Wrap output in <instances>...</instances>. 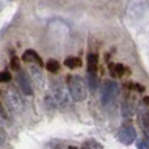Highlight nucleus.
I'll return each instance as SVG.
<instances>
[{
	"label": "nucleus",
	"instance_id": "obj_1",
	"mask_svg": "<svg viewBox=\"0 0 149 149\" xmlns=\"http://www.w3.org/2000/svg\"><path fill=\"white\" fill-rule=\"evenodd\" d=\"M45 102L51 109L58 106H65L68 103V93L64 85L59 81H54L51 84L50 90L45 95Z\"/></svg>",
	"mask_w": 149,
	"mask_h": 149
},
{
	"label": "nucleus",
	"instance_id": "obj_5",
	"mask_svg": "<svg viewBox=\"0 0 149 149\" xmlns=\"http://www.w3.org/2000/svg\"><path fill=\"white\" fill-rule=\"evenodd\" d=\"M118 137L122 144L131 145L136 140V130L134 128V126H124L119 130Z\"/></svg>",
	"mask_w": 149,
	"mask_h": 149
},
{
	"label": "nucleus",
	"instance_id": "obj_17",
	"mask_svg": "<svg viewBox=\"0 0 149 149\" xmlns=\"http://www.w3.org/2000/svg\"><path fill=\"white\" fill-rule=\"evenodd\" d=\"M10 79H12V76H10V73L8 71L0 72V82H8V81H10Z\"/></svg>",
	"mask_w": 149,
	"mask_h": 149
},
{
	"label": "nucleus",
	"instance_id": "obj_2",
	"mask_svg": "<svg viewBox=\"0 0 149 149\" xmlns=\"http://www.w3.org/2000/svg\"><path fill=\"white\" fill-rule=\"evenodd\" d=\"M67 85L71 97L76 102H81L86 98V85H85V81L82 80V77H80L79 74H70L67 77Z\"/></svg>",
	"mask_w": 149,
	"mask_h": 149
},
{
	"label": "nucleus",
	"instance_id": "obj_14",
	"mask_svg": "<svg viewBox=\"0 0 149 149\" xmlns=\"http://www.w3.org/2000/svg\"><path fill=\"white\" fill-rule=\"evenodd\" d=\"M88 85H89L90 90L94 92L98 86V81H97V76L95 73H92V72H88Z\"/></svg>",
	"mask_w": 149,
	"mask_h": 149
},
{
	"label": "nucleus",
	"instance_id": "obj_22",
	"mask_svg": "<svg viewBox=\"0 0 149 149\" xmlns=\"http://www.w3.org/2000/svg\"><path fill=\"white\" fill-rule=\"evenodd\" d=\"M144 141H145V143H147V144L149 145V134L147 135V139H145V140H144Z\"/></svg>",
	"mask_w": 149,
	"mask_h": 149
},
{
	"label": "nucleus",
	"instance_id": "obj_20",
	"mask_svg": "<svg viewBox=\"0 0 149 149\" xmlns=\"http://www.w3.org/2000/svg\"><path fill=\"white\" fill-rule=\"evenodd\" d=\"M132 88H134V89H136L137 92H140V93L144 92V90H145V88H144V86H141L140 84H132Z\"/></svg>",
	"mask_w": 149,
	"mask_h": 149
},
{
	"label": "nucleus",
	"instance_id": "obj_19",
	"mask_svg": "<svg viewBox=\"0 0 149 149\" xmlns=\"http://www.w3.org/2000/svg\"><path fill=\"white\" fill-rule=\"evenodd\" d=\"M137 149H149V145L145 141H139L137 143Z\"/></svg>",
	"mask_w": 149,
	"mask_h": 149
},
{
	"label": "nucleus",
	"instance_id": "obj_6",
	"mask_svg": "<svg viewBox=\"0 0 149 149\" xmlns=\"http://www.w3.org/2000/svg\"><path fill=\"white\" fill-rule=\"evenodd\" d=\"M17 81H18V85H20L21 90H22L26 95H31V94H33V88H31V84H30V81H29V79H28V76H26L25 72L18 71Z\"/></svg>",
	"mask_w": 149,
	"mask_h": 149
},
{
	"label": "nucleus",
	"instance_id": "obj_3",
	"mask_svg": "<svg viewBox=\"0 0 149 149\" xmlns=\"http://www.w3.org/2000/svg\"><path fill=\"white\" fill-rule=\"evenodd\" d=\"M119 95V85L115 81H107L103 82L102 85V92H101V102L105 109H110L115 105L116 100Z\"/></svg>",
	"mask_w": 149,
	"mask_h": 149
},
{
	"label": "nucleus",
	"instance_id": "obj_10",
	"mask_svg": "<svg viewBox=\"0 0 149 149\" xmlns=\"http://www.w3.org/2000/svg\"><path fill=\"white\" fill-rule=\"evenodd\" d=\"M139 119H140V123H141V126L144 127L145 130H149V111L147 109H144V110H140V114H139Z\"/></svg>",
	"mask_w": 149,
	"mask_h": 149
},
{
	"label": "nucleus",
	"instance_id": "obj_4",
	"mask_svg": "<svg viewBox=\"0 0 149 149\" xmlns=\"http://www.w3.org/2000/svg\"><path fill=\"white\" fill-rule=\"evenodd\" d=\"M5 98H7L8 105L10 106V109H12L13 111L21 113V111L24 110V101L15 86H10L5 90Z\"/></svg>",
	"mask_w": 149,
	"mask_h": 149
},
{
	"label": "nucleus",
	"instance_id": "obj_21",
	"mask_svg": "<svg viewBox=\"0 0 149 149\" xmlns=\"http://www.w3.org/2000/svg\"><path fill=\"white\" fill-rule=\"evenodd\" d=\"M5 143V132L3 130H0V145H4Z\"/></svg>",
	"mask_w": 149,
	"mask_h": 149
},
{
	"label": "nucleus",
	"instance_id": "obj_12",
	"mask_svg": "<svg viewBox=\"0 0 149 149\" xmlns=\"http://www.w3.org/2000/svg\"><path fill=\"white\" fill-rule=\"evenodd\" d=\"M30 72H31V76H33L34 82H36L38 86H42V85H43V77H42V74H41V72H39L38 68L31 67L30 68Z\"/></svg>",
	"mask_w": 149,
	"mask_h": 149
},
{
	"label": "nucleus",
	"instance_id": "obj_18",
	"mask_svg": "<svg viewBox=\"0 0 149 149\" xmlns=\"http://www.w3.org/2000/svg\"><path fill=\"white\" fill-rule=\"evenodd\" d=\"M10 67H12V70H15V71H20V60H18L16 56H13L12 59H10Z\"/></svg>",
	"mask_w": 149,
	"mask_h": 149
},
{
	"label": "nucleus",
	"instance_id": "obj_8",
	"mask_svg": "<svg viewBox=\"0 0 149 149\" xmlns=\"http://www.w3.org/2000/svg\"><path fill=\"white\" fill-rule=\"evenodd\" d=\"M134 111H135V105L130 98H126L122 103V115L128 118V116L134 115Z\"/></svg>",
	"mask_w": 149,
	"mask_h": 149
},
{
	"label": "nucleus",
	"instance_id": "obj_16",
	"mask_svg": "<svg viewBox=\"0 0 149 149\" xmlns=\"http://www.w3.org/2000/svg\"><path fill=\"white\" fill-rule=\"evenodd\" d=\"M82 149H103V148L101 147V145L98 144L97 141H94V140H90V141L85 143L84 147H82Z\"/></svg>",
	"mask_w": 149,
	"mask_h": 149
},
{
	"label": "nucleus",
	"instance_id": "obj_9",
	"mask_svg": "<svg viewBox=\"0 0 149 149\" xmlns=\"http://www.w3.org/2000/svg\"><path fill=\"white\" fill-rule=\"evenodd\" d=\"M98 67V55L97 54H89L88 55V72L95 73Z\"/></svg>",
	"mask_w": 149,
	"mask_h": 149
},
{
	"label": "nucleus",
	"instance_id": "obj_7",
	"mask_svg": "<svg viewBox=\"0 0 149 149\" xmlns=\"http://www.w3.org/2000/svg\"><path fill=\"white\" fill-rule=\"evenodd\" d=\"M22 60H24V62H28V63L34 62V63H37L39 67H42V65H43V62H42L41 56H39V55L34 51V50H26V51L22 54Z\"/></svg>",
	"mask_w": 149,
	"mask_h": 149
},
{
	"label": "nucleus",
	"instance_id": "obj_15",
	"mask_svg": "<svg viewBox=\"0 0 149 149\" xmlns=\"http://www.w3.org/2000/svg\"><path fill=\"white\" fill-rule=\"evenodd\" d=\"M46 68H47V71H50L51 73H56L58 71H59V68H60V64H59L58 60L50 59L49 62H47V64H46Z\"/></svg>",
	"mask_w": 149,
	"mask_h": 149
},
{
	"label": "nucleus",
	"instance_id": "obj_11",
	"mask_svg": "<svg viewBox=\"0 0 149 149\" xmlns=\"http://www.w3.org/2000/svg\"><path fill=\"white\" fill-rule=\"evenodd\" d=\"M64 65L65 67H68V68H71V70H73V68L81 67V60H80L79 58L70 56V58H67V59L64 60Z\"/></svg>",
	"mask_w": 149,
	"mask_h": 149
},
{
	"label": "nucleus",
	"instance_id": "obj_13",
	"mask_svg": "<svg viewBox=\"0 0 149 149\" xmlns=\"http://www.w3.org/2000/svg\"><path fill=\"white\" fill-rule=\"evenodd\" d=\"M110 71H111V74H114V76H123L126 73V67L123 64L110 65Z\"/></svg>",
	"mask_w": 149,
	"mask_h": 149
}]
</instances>
